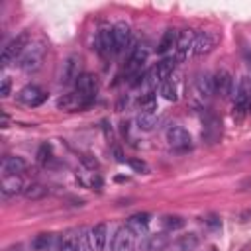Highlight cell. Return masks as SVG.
<instances>
[{
	"mask_svg": "<svg viewBox=\"0 0 251 251\" xmlns=\"http://www.w3.org/2000/svg\"><path fill=\"white\" fill-rule=\"evenodd\" d=\"M45 53H47V45H45V41H41V39L31 41V43L27 45V49L24 51V55L20 57V61H18L20 69L25 71V73H33V71H37V69L43 65Z\"/></svg>",
	"mask_w": 251,
	"mask_h": 251,
	"instance_id": "obj_1",
	"label": "cell"
},
{
	"mask_svg": "<svg viewBox=\"0 0 251 251\" xmlns=\"http://www.w3.org/2000/svg\"><path fill=\"white\" fill-rule=\"evenodd\" d=\"M249 108H251V80H249V76H241L237 82V88H235L233 118L237 122H241Z\"/></svg>",
	"mask_w": 251,
	"mask_h": 251,
	"instance_id": "obj_2",
	"label": "cell"
},
{
	"mask_svg": "<svg viewBox=\"0 0 251 251\" xmlns=\"http://www.w3.org/2000/svg\"><path fill=\"white\" fill-rule=\"evenodd\" d=\"M29 43H31V41H29V33H27V31H22V33L16 35L12 41H8V45L2 49V57H0L2 67H8L12 61H16L18 57H22Z\"/></svg>",
	"mask_w": 251,
	"mask_h": 251,
	"instance_id": "obj_3",
	"label": "cell"
},
{
	"mask_svg": "<svg viewBox=\"0 0 251 251\" xmlns=\"http://www.w3.org/2000/svg\"><path fill=\"white\" fill-rule=\"evenodd\" d=\"M75 86H76V92H75V94H76L80 106H86L88 102L94 100V94H96V90H98V80H96L94 75L82 73V75L78 76V80L75 82Z\"/></svg>",
	"mask_w": 251,
	"mask_h": 251,
	"instance_id": "obj_4",
	"label": "cell"
},
{
	"mask_svg": "<svg viewBox=\"0 0 251 251\" xmlns=\"http://www.w3.org/2000/svg\"><path fill=\"white\" fill-rule=\"evenodd\" d=\"M94 45H96V51L102 55V57H108L110 53H116L114 49V27H108V25H102L96 33V39H94Z\"/></svg>",
	"mask_w": 251,
	"mask_h": 251,
	"instance_id": "obj_5",
	"label": "cell"
},
{
	"mask_svg": "<svg viewBox=\"0 0 251 251\" xmlns=\"http://www.w3.org/2000/svg\"><path fill=\"white\" fill-rule=\"evenodd\" d=\"M218 39H220V37H218V33H214V31H202V33L194 35L192 53H194L196 57H202V55L210 53V51L216 47Z\"/></svg>",
	"mask_w": 251,
	"mask_h": 251,
	"instance_id": "obj_6",
	"label": "cell"
},
{
	"mask_svg": "<svg viewBox=\"0 0 251 251\" xmlns=\"http://www.w3.org/2000/svg\"><path fill=\"white\" fill-rule=\"evenodd\" d=\"M80 75H82V73H80V59H78L76 55L67 57V59H65V63H63V69H61V76H59L61 84L76 82Z\"/></svg>",
	"mask_w": 251,
	"mask_h": 251,
	"instance_id": "obj_7",
	"label": "cell"
},
{
	"mask_svg": "<svg viewBox=\"0 0 251 251\" xmlns=\"http://www.w3.org/2000/svg\"><path fill=\"white\" fill-rule=\"evenodd\" d=\"M135 249V233L126 226L120 227L112 239V251H133Z\"/></svg>",
	"mask_w": 251,
	"mask_h": 251,
	"instance_id": "obj_8",
	"label": "cell"
},
{
	"mask_svg": "<svg viewBox=\"0 0 251 251\" xmlns=\"http://www.w3.org/2000/svg\"><path fill=\"white\" fill-rule=\"evenodd\" d=\"M147 61V47L145 45H135V47H131V53H129V57H127V65H126V71H127V75H137V73H141V67H143V63Z\"/></svg>",
	"mask_w": 251,
	"mask_h": 251,
	"instance_id": "obj_9",
	"label": "cell"
},
{
	"mask_svg": "<svg viewBox=\"0 0 251 251\" xmlns=\"http://www.w3.org/2000/svg\"><path fill=\"white\" fill-rule=\"evenodd\" d=\"M45 98H47V94H45L39 86H35V84H27V86H24V88L18 92V100H20L22 104H25V106H31V108L39 106Z\"/></svg>",
	"mask_w": 251,
	"mask_h": 251,
	"instance_id": "obj_10",
	"label": "cell"
},
{
	"mask_svg": "<svg viewBox=\"0 0 251 251\" xmlns=\"http://www.w3.org/2000/svg\"><path fill=\"white\" fill-rule=\"evenodd\" d=\"M131 43V27L127 22H118L114 25V51L116 53H122L126 51V47H129Z\"/></svg>",
	"mask_w": 251,
	"mask_h": 251,
	"instance_id": "obj_11",
	"label": "cell"
},
{
	"mask_svg": "<svg viewBox=\"0 0 251 251\" xmlns=\"http://www.w3.org/2000/svg\"><path fill=\"white\" fill-rule=\"evenodd\" d=\"M214 92L220 94L222 98H227L231 94V86H233V78L226 69H220L214 76Z\"/></svg>",
	"mask_w": 251,
	"mask_h": 251,
	"instance_id": "obj_12",
	"label": "cell"
},
{
	"mask_svg": "<svg viewBox=\"0 0 251 251\" xmlns=\"http://www.w3.org/2000/svg\"><path fill=\"white\" fill-rule=\"evenodd\" d=\"M167 141H169L171 147L182 149V147H188L190 145V133L182 126H171L167 129Z\"/></svg>",
	"mask_w": 251,
	"mask_h": 251,
	"instance_id": "obj_13",
	"label": "cell"
},
{
	"mask_svg": "<svg viewBox=\"0 0 251 251\" xmlns=\"http://www.w3.org/2000/svg\"><path fill=\"white\" fill-rule=\"evenodd\" d=\"M27 169V163L22 157H4L2 159V173L4 176H18Z\"/></svg>",
	"mask_w": 251,
	"mask_h": 251,
	"instance_id": "obj_14",
	"label": "cell"
},
{
	"mask_svg": "<svg viewBox=\"0 0 251 251\" xmlns=\"http://www.w3.org/2000/svg\"><path fill=\"white\" fill-rule=\"evenodd\" d=\"M192 45H194V35L192 31H184L178 35V43H176V61H184L188 57V53L192 51Z\"/></svg>",
	"mask_w": 251,
	"mask_h": 251,
	"instance_id": "obj_15",
	"label": "cell"
},
{
	"mask_svg": "<svg viewBox=\"0 0 251 251\" xmlns=\"http://www.w3.org/2000/svg\"><path fill=\"white\" fill-rule=\"evenodd\" d=\"M149 220H151V216H149L147 212L133 214V216L127 220V227H129L135 235H141V233L147 231V227H149Z\"/></svg>",
	"mask_w": 251,
	"mask_h": 251,
	"instance_id": "obj_16",
	"label": "cell"
},
{
	"mask_svg": "<svg viewBox=\"0 0 251 251\" xmlns=\"http://www.w3.org/2000/svg\"><path fill=\"white\" fill-rule=\"evenodd\" d=\"M175 65H176V59H175V57H165L161 63H157V65L153 67V71H155V75H157V80H159V82H165V80L169 78V75L173 73Z\"/></svg>",
	"mask_w": 251,
	"mask_h": 251,
	"instance_id": "obj_17",
	"label": "cell"
},
{
	"mask_svg": "<svg viewBox=\"0 0 251 251\" xmlns=\"http://www.w3.org/2000/svg\"><path fill=\"white\" fill-rule=\"evenodd\" d=\"M176 43H178V33H176L175 29H167V31L163 33L159 45H157V53L165 55V53H169L173 47H176Z\"/></svg>",
	"mask_w": 251,
	"mask_h": 251,
	"instance_id": "obj_18",
	"label": "cell"
},
{
	"mask_svg": "<svg viewBox=\"0 0 251 251\" xmlns=\"http://www.w3.org/2000/svg\"><path fill=\"white\" fill-rule=\"evenodd\" d=\"M90 235H92L94 249H96V251H102V249L106 247V239H108V227H106V224H96V226L90 229Z\"/></svg>",
	"mask_w": 251,
	"mask_h": 251,
	"instance_id": "obj_19",
	"label": "cell"
},
{
	"mask_svg": "<svg viewBox=\"0 0 251 251\" xmlns=\"http://www.w3.org/2000/svg\"><path fill=\"white\" fill-rule=\"evenodd\" d=\"M135 124H137V127L141 131H151L159 124V118L155 116V112H141V114H137Z\"/></svg>",
	"mask_w": 251,
	"mask_h": 251,
	"instance_id": "obj_20",
	"label": "cell"
},
{
	"mask_svg": "<svg viewBox=\"0 0 251 251\" xmlns=\"http://www.w3.org/2000/svg\"><path fill=\"white\" fill-rule=\"evenodd\" d=\"M24 182L20 180V176H4L2 178V192L6 196H12V194H20L24 192Z\"/></svg>",
	"mask_w": 251,
	"mask_h": 251,
	"instance_id": "obj_21",
	"label": "cell"
},
{
	"mask_svg": "<svg viewBox=\"0 0 251 251\" xmlns=\"http://www.w3.org/2000/svg\"><path fill=\"white\" fill-rule=\"evenodd\" d=\"M169 243H171V237L167 233H155V235H149V239L145 241V251H163Z\"/></svg>",
	"mask_w": 251,
	"mask_h": 251,
	"instance_id": "obj_22",
	"label": "cell"
},
{
	"mask_svg": "<svg viewBox=\"0 0 251 251\" xmlns=\"http://www.w3.org/2000/svg\"><path fill=\"white\" fill-rule=\"evenodd\" d=\"M196 90L202 96L210 98L214 94V78L210 75H198V78H196Z\"/></svg>",
	"mask_w": 251,
	"mask_h": 251,
	"instance_id": "obj_23",
	"label": "cell"
},
{
	"mask_svg": "<svg viewBox=\"0 0 251 251\" xmlns=\"http://www.w3.org/2000/svg\"><path fill=\"white\" fill-rule=\"evenodd\" d=\"M47 194H49V188L43 186V184H39V182H31V184H27L24 188V196L27 200H39V198H43Z\"/></svg>",
	"mask_w": 251,
	"mask_h": 251,
	"instance_id": "obj_24",
	"label": "cell"
},
{
	"mask_svg": "<svg viewBox=\"0 0 251 251\" xmlns=\"http://www.w3.org/2000/svg\"><path fill=\"white\" fill-rule=\"evenodd\" d=\"M53 245V235L51 233H39L31 239V249L35 251H49Z\"/></svg>",
	"mask_w": 251,
	"mask_h": 251,
	"instance_id": "obj_25",
	"label": "cell"
},
{
	"mask_svg": "<svg viewBox=\"0 0 251 251\" xmlns=\"http://www.w3.org/2000/svg\"><path fill=\"white\" fill-rule=\"evenodd\" d=\"M78 233H67L59 239V251H76Z\"/></svg>",
	"mask_w": 251,
	"mask_h": 251,
	"instance_id": "obj_26",
	"label": "cell"
},
{
	"mask_svg": "<svg viewBox=\"0 0 251 251\" xmlns=\"http://www.w3.org/2000/svg\"><path fill=\"white\" fill-rule=\"evenodd\" d=\"M76 251H94V243H92L90 231H86V229L78 231V245H76Z\"/></svg>",
	"mask_w": 251,
	"mask_h": 251,
	"instance_id": "obj_27",
	"label": "cell"
},
{
	"mask_svg": "<svg viewBox=\"0 0 251 251\" xmlns=\"http://www.w3.org/2000/svg\"><path fill=\"white\" fill-rule=\"evenodd\" d=\"M139 106H141L143 112H153L155 106H157V96H155V92L149 90L147 94H143V96L139 98Z\"/></svg>",
	"mask_w": 251,
	"mask_h": 251,
	"instance_id": "obj_28",
	"label": "cell"
},
{
	"mask_svg": "<svg viewBox=\"0 0 251 251\" xmlns=\"http://www.w3.org/2000/svg\"><path fill=\"white\" fill-rule=\"evenodd\" d=\"M163 226L169 229V231H175V229H180L184 226V220L180 216H165L163 218Z\"/></svg>",
	"mask_w": 251,
	"mask_h": 251,
	"instance_id": "obj_29",
	"label": "cell"
},
{
	"mask_svg": "<svg viewBox=\"0 0 251 251\" xmlns=\"http://www.w3.org/2000/svg\"><path fill=\"white\" fill-rule=\"evenodd\" d=\"M161 94H163V98L165 100H176V90H175V86H173V82H163V86H161Z\"/></svg>",
	"mask_w": 251,
	"mask_h": 251,
	"instance_id": "obj_30",
	"label": "cell"
},
{
	"mask_svg": "<svg viewBox=\"0 0 251 251\" xmlns=\"http://www.w3.org/2000/svg\"><path fill=\"white\" fill-rule=\"evenodd\" d=\"M49 159H51V145L43 143V145L39 147V151H37V161H39L41 165H45Z\"/></svg>",
	"mask_w": 251,
	"mask_h": 251,
	"instance_id": "obj_31",
	"label": "cell"
},
{
	"mask_svg": "<svg viewBox=\"0 0 251 251\" xmlns=\"http://www.w3.org/2000/svg\"><path fill=\"white\" fill-rule=\"evenodd\" d=\"M196 243H198L196 235H188V237H184V239H180V241H178V249H180V251H190Z\"/></svg>",
	"mask_w": 251,
	"mask_h": 251,
	"instance_id": "obj_32",
	"label": "cell"
},
{
	"mask_svg": "<svg viewBox=\"0 0 251 251\" xmlns=\"http://www.w3.org/2000/svg\"><path fill=\"white\" fill-rule=\"evenodd\" d=\"M10 88H12V80L10 78H2V84H0V96L6 98L10 94Z\"/></svg>",
	"mask_w": 251,
	"mask_h": 251,
	"instance_id": "obj_33",
	"label": "cell"
},
{
	"mask_svg": "<svg viewBox=\"0 0 251 251\" xmlns=\"http://www.w3.org/2000/svg\"><path fill=\"white\" fill-rule=\"evenodd\" d=\"M80 161H82V165H84V167H88V169H92V171L98 167V161H96L94 157H90V155H82V157H80Z\"/></svg>",
	"mask_w": 251,
	"mask_h": 251,
	"instance_id": "obj_34",
	"label": "cell"
},
{
	"mask_svg": "<svg viewBox=\"0 0 251 251\" xmlns=\"http://www.w3.org/2000/svg\"><path fill=\"white\" fill-rule=\"evenodd\" d=\"M129 167H131V169H135V171H139V173L147 169V167H145V163H143V161H139V159H131V161H129Z\"/></svg>",
	"mask_w": 251,
	"mask_h": 251,
	"instance_id": "obj_35",
	"label": "cell"
},
{
	"mask_svg": "<svg viewBox=\"0 0 251 251\" xmlns=\"http://www.w3.org/2000/svg\"><path fill=\"white\" fill-rule=\"evenodd\" d=\"M249 218H251V210H247V212H243V214H241V222H247Z\"/></svg>",
	"mask_w": 251,
	"mask_h": 251,
	"instance_id": "obj_36",
	"label": "cell"
},
{
	"mask_svg": "<svg viewBox=\"0 0 251 251\" xmlns=\"http://www.w3.org/2000/svg\"><path fill=\"white\" fill-rule=\"evenodd\" d=\"M208 224H210V226H220V222H218V218H216V216H212V218L208 220Z\"/></svg>",
	"mask_w": 251,
	"mask_h": 251,
	"instance_id": "obj_37",
	"label": "cell"
}]
</instances>
